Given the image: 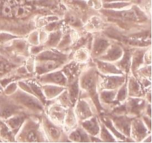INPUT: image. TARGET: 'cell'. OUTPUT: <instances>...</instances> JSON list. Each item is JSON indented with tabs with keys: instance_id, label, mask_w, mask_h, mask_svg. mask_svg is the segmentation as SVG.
I'll list each match as a JSON object with an SVG mask.
<instances>
[{
	"instance_id": "cell-1",
	"label": "cell",
	"mask_w": 152,
	"mask_h": 143,
	"mask_svg": "<svg viewBox=\"0 0 152 143\" xmlns=\"http://www.w3.org/2000/svg\"><path fill=\"white\" fill-rule=\"evenodd\" d=\"M26 15V10L24 7L22 6H19L17 7L16 9V11H15V16L18 18H22Z\"/></svg>"
},
{
	"instance_id": "cell-2",
	"label": "cell",
	"mask_w": 152,
	"mask_h": 143,
	"mask_svg": "<svg viewBox=\"0 0 152 143\" xmlns=\"http://www.w3.org/2000/svg\"><path fill=\"white\" fill-rule=\"evenodd\" d=\"M1 12L4 16H11L12 13H13V10H12V7H10V5L5 4V5L3 6Z\"/></svg>"
},
{
	"instance_id": "cell-3",
	"label": "cell",
	"mask_w": 152,
	"mask_h": 143,
	"mask_svg": "<svg viewBox=\"0 0 152 143\" xmlns=\"http://www.w3.org/2000/svg\"><path fill=\"white\" fill-rule=\"evenodd\" d=\"M27 141L28 142H37L38 141V139H37V136L35 132L31 131L27 136Z\"/></svg>"
},
{
	"instance_id": "cell-4",
	"label": "cell",
	"mask_w": 152,
	"mask_h": 143,
	"mask_svg": "<svg viewBox=\"0 0 152 143\" xmlns=\"http://www.w3.org/2000/svg\"><path fill=\"white\" fill-rule=\"evenodd\" d=\"M71 139L74 141H75V142H80V141H81V136H80V134L77 131L74 132V133L71 134Z\"/></svg>"
},
{
	"instance_id": "cell-5",
	"label": "cell",
	"mask_w": 152,
	"mask_h": 143,
	"mask_svg": "<svg viewBox=\"0 0 152 143\" xmlns=\"http://www.w3.org/2000/svg\"><path fill=\"white\" fill-rule=\"evenodd\" d=\"M68 22H69V23H71V25H75L76 23H77V22H78L77 19L73 16H69V17L68 18Z\"/></svg>"
},
{
	"instance_id": "cell-6",
	"label": "cell",
	"mask_w": 152,
	"mask_h": 143,
	"mask_svg": "<svg viewBox=\"0 0 152 143\" xmlns=\"http://www.w3.org/2000/svg\"><path fill=\"white\" fill-rule=\"evenodd\" d=\"M15 1V2H16V3H20L21 1H22V0H14Z\"/></svg>"
}]
</instances>
